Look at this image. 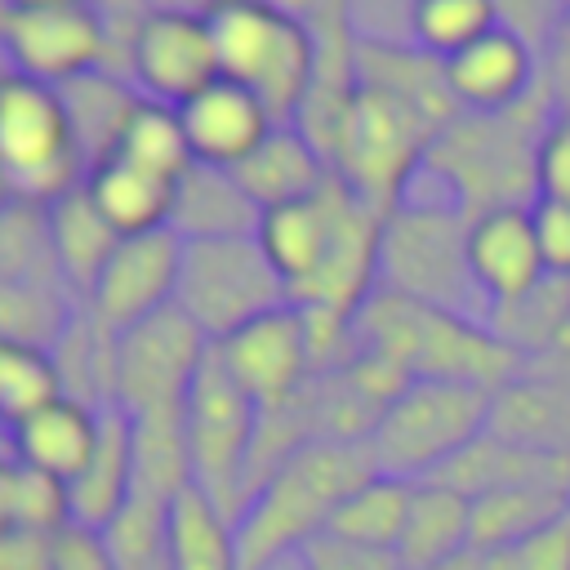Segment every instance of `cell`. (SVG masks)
Masks as SVG:
<instances>
[{"label":"cell","mask_w":570,"mask_h":570,"mask_svg":"<svg viewBox=\"0 0 570 570\" xmlns=\"http://www.w3.org/2000/svg\"><path fill=\"white\" fill-rule=\"evenodd\" d=\"M374 472L379 468L365 441H307L294 450L236 517L240 570H272L285 552L298 557V548L325 534L347 494Z\"/></svg>","instance_id":"obj_1"},{"label":"cell","mask_w":570,"mask_h":570,"mask_svg":"<svg viewBox=\"0 0 570 570\" xmlns=\"http://www.w3.org/2000/svg\"><path fill=\"white\" fill-rule=\"evenodd\" d=\"M356 347L383 356L405 379H445V383H476V387H503L521 356L490 334L485 321L374 289L365 307L352 321Z\"/></svg>","instance_id":"obj_2"},{"label":"cell","mask_w":570,"mask_h":570,"mask_svg":"<svg viewBox=\"0 0 570 570\" xmlns=\"http://www.w3.org/2000/svg\"><path fill=\"white\" fill-rule=\"evenodd\" d=\"M436 134L441 125L419 102L401 98L396 89L356 80L325 156L334 178L352 196H361L379 214H392L423 169Z\"/></svg>","instance_id":"obj_3"},{"label":"cell","mask_w":570,"mask_h":570,"mask_svg":"<svg viewBox=\"0 0 570 570\" xmlns=\"http://www.w3.org/2000/svg\"><path fill=\"white\" fill-rule=\"evenodd\" d=\"M218 76L245 85L276 125H294L312 98L321 45L312 27L267 0H218L205 9Z\"/></svg>","instance_id":"obj_4"},{"label":"cell","mask_w":570,"mask_h":570,"mask_svg":"<svg viewBox=\"0 0 570 570\" xmlns=\"http://www.w3.org/2000/svg\"><path fill=\"white\" fill-rule=\"evenodd\" d=\"M468 223L450 200L436 196H405L383 218L379 240V289L485 321L490 303L481 298L472 267H468Z\"/></svg>","instance_id":"obj_5"},{"label":"cell","mask_w":570,"mask_h":570,"mask_svg":"<svg viewBox=\"0 0 570 570\" xmlns=\"http://www.w3.org/2000/svg\"><path fill=\"white\" fill-rule=\"evenodd\" d=\"M85 151L62 89L0 71V187L9 200L53 205L85 183Z\"/></svg>","instance_id":"obj_6"},{"label":"cell","mask_w":570,"mask_h":570,"mask_svg":"<svg viewBox=\"0 0 570 570\" xmlns=\"http://www.w3.org/2000/svg\"><path fill=\"white\" fill-rule=\"evenodd\" d=\"M490 401L494 392L476 383L410 379L365 441L374 468L401 481H428L490 428Z\"/></svg>","instance_id":"obj_7"},{"label":"cell","mask_w":570,"mask_h":570,"mask_svg":"<svg viewBox=\"0 0 570 570\" xmlns=\"http://www.w3.org/2000/svg\"><path fill=\"white\" fill-rule=\"evenodd\" d=\"M187 459H191V485L227 517L236 521L249 503V459L258 441V405L245 396V387L227 374L218 347L200 361L187 405Z\"/></svg>","instance_id":"obj_8"},{"label":"cell","mask_w":570,"mask_h":570,"mask_svg":"<svg viewBox=\"0 0 570 570\" xmlns=\"http://www.w3.org/2000/svg\"><path fill=\"white\" fill-rule=\"evenodd\" d=\"M285 303H289V285L263 254L258 236L183 240L174 307L209 343H223L227 334L245 330L249 321H258Z\"/></svg>","instance_id":"obj_9"},{"label":"cell","mask_w":570,"mask_h":570,"mask_svg":"<svg viewBox=\"0 0 570 570\" xmlns=\"http://www.w3.org/2000/svg\"><path fill=\"white\" fill-rule=\"evenodd\" d=\"M209 338L178 312L165 307L142 325L116 334L111 343V405L129 419L178 414L187 405L191 379L209 356Z\"/></svg>","instance_id":"obj_10"},{"label":"cell","mask_w":570,"mask_h":570,"mask_svg":"<svg viewBox=\"0 0 570 570\" xmlns=\"http://www.w3.org/2000/svg\"><path fill=\"white\" fill-rule=\"evenodd\" d=\"M107 18L98 4H49V9H0V49L13 71L40 85H71L89 71H102L107 58Z\"/></svg>","instance_id":"obj_11"},{"label":"cell","mask_w":570,"mask_h":570,"mask_svg":"<svg viewBox=\"0 0 570 570\" xmlns=\"http://www.w3.org/2000/svg\"><path fill=\"white\" fill-rule=\"evenodd\" d=\"M218 80L205 9H147L129 36V85L147 102L183 107Z\"/></svg>","instance_id":"obj_12"},{"label":"cell","mask_w":570,"mask_h":570,"mask_svg":"<svg viewBox=\"0 0 570 570\" xmlns=\"http://www.w3.org/2000/svg\"><path fill=\"white\" fill-rule=\"evenodd\" d=\"M365 214H379V209H370L361 196H352L338 178H330L307 200L263 214L258 245L272 258V267L281 272V281L289 285V298L330 267V258L343 249V240L356 232V223Z\"/></svg>","instance_id":"obj_13"},{"label":"cell","mask_w":570,"mask_h":570,"mask_svg":"<svg viewBox=\"0 0 570 570\" xmlns=\"http://www.w3.org/2000/svg\"><path fill=\"white\" fill-rule=\"evenodd\" d=\"M178 267H183V240L169 227L142 232V236H120L85 298L89 321L116 338V334L142 325L147 316L174 307Z\"/></svg>","instance_id":"obj_14"},{"label":"cell","mask_w":570,"mask_h":570,"mask_svg":"<svg viewBox=\"0 0 570 570\" xmlns=\"http://www.w3.org/2000/svg\"><path fill=\"white\" fill-rule=\"evenodd\" d=\"M227 374L245 387V396L258 410H276L289 396H298L307 387L312 370V338H307V316L285 303L258 321H249L245 330L227 334L223 343H214Z\"/></svg>","instance_id":"obj_15"},{"label":"cell","mask_w":570,"mask_h":570,"mask_svg":"<svg viewBox=\"0 0 570 570\" xmlns=\"http://www.w3.org/2000/svg\"><path fill=\"white\" fill-rule=\"evenodd\" d=\"M441 76H445V89H450L459 111L503 116V111L525 102V94L534 85V53L517 27L499 22L494 31H485L481 40L459 49L454 58H445Z\"/></svg>","instance_id":"obj_16"},{"label":"cell","mask_w":570,"mask_h":570,"mask_svg":"<svg viewBox=\"0 0 570 570\" xmlns=\"http://www.w3.org/2000/svg\"><path fill=\"white\" fill-rule=\"evenodd\" d=\"M468 267H472V281H476V289L490 307L512 303L525 289H534L548 272H543L530 205H499V209L472 214V223H468Z\"/></svg>","instance_id":"obj_17"},{"label":"cell","mask_w":570,"mask_h":570,"mask_svg":"<svg viewBox=\"0 0 570 570\" xmlns=\"http://www.w3.org/2000/svg\"><path fill=\"white\" fill-rule=\"evenodd\" d=\"M187 147L196 165H214V169H236L267 134H272V111L236 80L218 76L214 85H205L200 94H191L178 107Z\"/></svg>","instance_id":"obj_18"},{"label":"cell","mask_w":570,"mask_h":570,"mask_svg":"<svg viewBox=\"0 0 570 570\" xmlns=\"http://www.w3.org/2000/svg\"><path fill=\"white\" fill-rule=\"evenodd\" d=\"M102 410L80 401V396H71V392H62V396L45 401L36 414H27L22 423H13L4 432L9 436V454L31 472L71 485L80 476V468L89 463L94 445H98Z\"/></svg>","instance_id":"obj_19"},{"label":"cell","mask_w":570,"mask_h":570,"mask_svg":"<svg viewBox=\"0 0 570 570\" xmlns=\"http://www.w3.org/2000/svg\"><path fill=\"white\" fill-rule=\"evenodd\" d=\"M232 174L263 214L281 209V205H294V200H307L334 178L325 151L298 125H272V134Z\"/></svg>","instance_id":"obj_20"},{"label":"cell","mask_w":570,"mask_h":570,"mask_svg":"<svg viewBox=\"0 0 570 570\" xmlns=\"http://www.w3.org/2000/svg\"><path fill=\"white\" fill-rule=\"evenodd\" d=\"M428 481H441V485L459 490L468 503L481 499V494H494V490H512V485H561V490H570V454H543V450L512 445L494 432H481L468 450H459Z\"/></svg>","instance_id":"obj_21"},{"label":"cell","mask_w":570,"mask_h":570,"mask_svg":"<svg viewBox=\"0 0 570 570\" xmlns=\"http://www.w3.org/2000/svg\"><path fill=\"white\" fill-rule=\"evenodd\" d=\"M138 468H134V423L120 405L102 410V432L98 445L89 454V463L80 468V476L67 485V503H71V525L102 534L111 525V517L125 508V499L134 494Z\"/></svg>","instance_id":"obj_22"},{"label":"cell","mask_w":570,"mask_h":570,"mask_svg":"<svg viewBox=\"0 0 570 570\" xmlns=\"http://www.w3.org/2000/svg\"><path fill=\"white\" fill-rule=\"evenodd\" d=\"M263 209L245 196L232 169L191 165L174 187V214L169 232L178 240H232V236H258Z\"/></svg>","instance_id":"obj_23"},{"label":"cell","mask_w":570,"mask_h":570,"mask_svg":"<svg viewBox=\"0 0 570 570\" xmlns=\"http://www.w3.org/2000/svg\"><path fill=\"white\" fill-rule=\"evenodd\" d=\"M80 187L116 236H142V232L169 227L178 183L156 178V174H147V169H138L120 156H102L85 169Z\"/></svg>","instance_id":"obj_24"},{"label":"cell","mask_w":570,"mask_h":570,"mask_svg":"<svg viewBox=\"0 0 570 570\" xmlns=\"http://www.w3.org/2000/svg\"><path fill=\"white\" fill-rule=\"evenodd\" d=\"M485 432L525 450L570 454V392L530 370H517L503 387H494Z\"/></svg>","instance_id":"obj_25"},{"label":"cell","mask_w":570,"mask_h":570,"mask_svg":"<svg viewBox=\"0 0 570 570\" xmlns=\"http://www.w3.org/2000/svg\"><path fill=\"white\" fill-rule=\"evenodd\" d=\"M472 548V503L441 485V481H414L410 517L396 543V557L405 570H441L454 557Z\"/></svg>","instance_id":"obj_26"},{"label":"cell","mask_w":570,"mask_h":570,"mask_svg":"<svg viewBox=\"0 0 570 570\" xmlns=\"http://www.w3.org/2000/svg\"><path fill=\"white\" fill-rule=\"evenodd\" d=\"M45 214H49V245H53V258H58V272H62L67 289L76 298H89V289H94L98 272L107 267V258H111L120 236L89 205L85 187H76L62 200L45 205Z\"/></svg>","instance_id":"obj_27"},{"label":"cell","mask_w":570,"mask_h":570,"mask_svg":"<svg viewBox=\"0 0 570 570\" xmlns=\"http://www.w3.org/2000/svg\"><path fill=\"white\" fill-rule=\"evenodd\" d=\"M570 508V490L561 485H512L472 499V552L508 548Z\"/></svg>","instance_id":"obj_28"},{"label":"cell","mask_w":570,"mask_h":570,"mask_svg":"<svg viewBox=\"0 0 570 570\" xmlns=\"http://www.w3.org/2000/svg\"><path fill=\"white\" fill-rule=\"evenodd\" d=\"M169 570H240L236 521H227L196 485L169 508Z\"/></svg>","instance_id":"obj_29"},{"label":"cell","mask_w":570,"mask_h":570,"mask_svg":"<svg viewBox=\"0 0 570 570\" xmlns=\"http://www.w3.org/2000/svg\"><path fill=\"white\" fill-rule=\"evenodd\" d=\"M169 508L174 499L134 481V494L98 534L116 570H160L169 561Z\"/></svg>","instance_id":"obj_30"},{"label":"cell","mask_w":570,"mask_h":570,"mask_svg":"<svg viewBox=\"0 0 570 570\" xmlns=\"http://www.w3.org/2000/svg\"><path fill=\"white\" fill-rule=\"evenodd\" d=\"M410 499H414V481L374 472V476H370L361 490H352L347 503L334 512L330 534L352 539V543H365V548H387V552H396L401 530H405V517H410Z\"/></svg>","instance_id":"obj_31"},{"label":"cell","mask_w":570,"mask_h":570,"mask_svg":"<svg viewBox=\"0 0 570 570\" xmlns=\"http://www.w3.org/2000/svg\"><path fill=\"white\" fill-rule=\"evenodd\" d=\"M111 156L156 174V178H169L178 183L196 160H191V147H187V134H183V120H178V107H165V102H138L111 147Z\"/></svg>","instance_id":"obj_32"},{"label":"cell","mask_w":570,"mask_h":570,"mask_svg":"<svg viewBox=\"0 0 570 570\" xmlns=\"http://www.w3.org/2000/svg\"><path fill=\"white\" fill-rule=\"evenodd\" d=\"M566 316H570V281L566 276H543L521 298L490 307L485 325H490V334L499 343H508L521 361H530V356H539L557 338V330L566 325Z\"/></svg>","instance_id":"obj_33"},{"label":"cell","mask_w":570,"mask_h":570,"mask_svg":"<svg viewBox=\"0 0 570 570\" xmlns=\"http://www.w3.org/2000/svg\"><path fill=\"white\" fill-rule=\"evenodd\" d=\"M0 281L13 285H67L49 245V214L45 205L4 200L0 205Z\"/></svg>","instance_id":"obj_34"},{"label":"cell","mask_w":570,"mask_h":570,"mask_svg":"<svg viewBox=\"0 0 570 570\" xmlns=\"http://www.w3.org/2000/svg\"><path fill=\"white\" fill-rule=\"evenodd\" d=\"M405 22L414 49L445 62L485 31H494L503 18H499V0H410Z\"/></svg>","instance_id":"obj_35"},{"label":"cell","mask_w":570,"mask_h":570,"mask_svg":"<svg viewBox=\"0 0 570 570\" xmlns=\"http://www.w3.org/2000/svg\"><path fill=\"white\" fill-rule=\"evenodd\" d=\"M53 396H62V370L53 352L0 338V428L9 432Z\"/></svg>","instance_id":"obj_36"},{"label":"cell","mask_w":570,"mask_h":570,"mask_svg":"<svg viewBox=\"0 0 570 570\" xmlns=\"http://www.w3.org/2000/svg\"><path fill=\"white\" fill-rule=\"evenodd\" d=\"M476 570H570V508L508 548L476 552Z\"/></svg>","instance_id":"obj_37"},{"label":"cell","mask_w":570,"mask_h":570,"mask_svg":"<svg viewBox=\"0 0 570 570\" xmlns=\"http://www.w3.org/2000/svg\"><path fill=\"white\" fill-rule=\"evenodd\" d=\"M534 200L570 205V107L543 120V134L534 147Z\"/></svg>","instance_id":"obj_38"},{"label":"cell","mask_w":570,"mask_h":570,"mask_svg":"<svg viewBox=\"0 0 570 570\" xmlns=\"http://www.w3.org/2000/svg\"><path fill=\"white\" fill-rule=\"evenodd\" d=\"M298 566H303V570H405L396 552H387V548H365V543L338 539V534H330V530L298 548Z\"/></svg>","instance_id":"obj_39"},{"label":"cell","mask_w":570,"mask_h":570,"mask_svg":"<svg viewBox=\"0 0 570 570\" xmlns=\"http://www.w3.org/2000/svg\"><path fill=\"white\" fill-rule=\"evenodd\" d=\"M530 214H534V236H539L543 272L570 281V205H561V200H530Z\"/></svg>","instance_id":"obj_40"},{"label":"cell","mask_w":570,"mask_h":570,"mask_svg":"<svg viewBox=\"0 0 570 570\" xmlns=\"http://www.w3.org/2000/svg\"><path fill=\"white\" fill-rule=\"evenodd\" d=\"M53 539L22 525H0V570H53Z\"/></svg>","instance_id":"obj_41"},{"label":"cell","mask_w":570,"mask_h":570,"mask_svg":"<svg viewBox=\"0 0 570 570\" xmlns=\"http://www.w3.org/2000/svg\"><path fill=\"white\" fill-rule=\"evenodd\" d=\"M53 570H116V566L107 561V548L94 530L67 525L53 539Z\"/></svg>","instance_id":"obj_42"},{"label":"cell","mask_w":570,"mask_h":570,"mask_svg":"<svg viewBox=\"0 0 570 570\" xmlns=\"http://www.w3.org/2000/svg\"><path fill=\"white\" fill-rule=\"evenodd\" d=\"M521 370H530V374H539V379L557 383L561 392H570V316H566V325L557 330V338H552L539 356L521 361Z\"/></svg>","instance_id":"obj_43"},{"label":"cell","mask_w":570,"mask_h":570,"mask_svg":"<svg viewBox=\"0 0 570 570\" xmlns=\"http://www.w3.org/2000/svg\"><path fill=\"white\" fill-rule=\"evenodd\" d=\"M13 472H18V459L0 454V525H13Z\"/></svg>","instance_id":"obj_44"},{"label":"cell","mask_w":570,"mask_h":570,"mask_svg":"<svg viewBox=\"0 0 570 570\" xmlns=\"http://www.w3.org/2000/svg\"><path fill=\"white\" fill-rule=\"evenodd\" d=\"M49 4H94V0H0V9H49Z\"/></svg>","instance_id":"obj_45"},{"label":"cell","mask_w":570,"mask_h":570,"mask_svg":"<svg viewBox=\"0 0 570 570\" xmlns=\"http://www.w3.org/2000/svg\"><path fill=\"white\" fill-rule=\"evenodd\" d=\"M267 4H276V9H285V13H294V18H303V22H307V13H312L321 0H267Z\"/></svg>","instance_id":"obj_46"},{"label":"cell","mask_w":570,"mask_h":570,"mask_svg":"<svg viewBox=\"0 0 570 570\" xmlns=\"http://www.w3.org/2000/svg\"><path fill=\"white\" fill-rule=\"evenodd\" d=\"M160 570H169V561H165V566H160Z\"/></svg>","instance_id":"obj_47"},{"label":"cell","mask_w":570,"mask_h":570,"mask_svg":"<svg viewBox=\"0 0 570 570\" xmlns=\"http://www.w3.org/2000/svg\"><path fill=\"white\" fill-rule=\"evenodd\" d=\"M566 4H570V0H566Z\"/></svg>","instance_id":"obj_48"}]
</instances>
